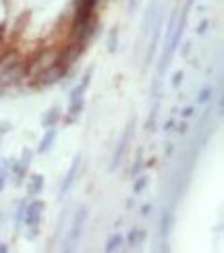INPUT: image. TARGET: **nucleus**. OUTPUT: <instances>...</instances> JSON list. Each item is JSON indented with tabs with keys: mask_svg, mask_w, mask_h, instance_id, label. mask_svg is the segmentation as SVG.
Segmentation results:
<instances>
[{
	"mask_svg": "<svg viewBox=\"0 0 224 253\" xmlns=\"http://www.w3.org/2000/svg\"><path fill=\"white\" fill-rule=\"evenodd\" d=\"M27 73V67L23 62H13L10 67H6L4 71H0V85H10V83H17L19 79H23Z\"/></svg>",
	"mask_w": 224,
	"mask_h": 253,
	"instance_id": "0eeeda50",
	"label": "nucleus"
},
{
	"mask_svg": "<svg viewBox=\"0 0 224 253\" xmlns=\"http://www.w3.org/2000/svg\"><path fill=\"white\" fill-rule=\"evenodd\" d=\"M79 164H81V154H77L73 158V164H71V168H69V172L65 174V178H62V185H60V189H58V195L60 197H65L71 189H73V185H75V181H77V174H79Z\"/></svg>",
	"mask_w": 224,
	"mask_h": 253,
	"instance_id": "6e6552de",
	"label": "nucleus"
},
{
	"mask_svg": "<svg viewBox=\"0 0 224 253\" xmlns=\"http://www.w3.org/2000/svg\"><path fill=\"white\" fill-rule=\"evenodd\" d=\"M189 50H191V44L187 42V44H185V48H183V56H187V54H189Z\"/></svg>",
	"mask_w": 224,
	"mask_h": 253,
	"instance_id": "72a5a7b5",
	"label": "nucleus"
},
{
	"mask_svg": "<svg viewBox=\"0 0 224 253\" xmlns=\"http://www.w3.org/2000/svg\"><path fill=\"white\" fill-rule=\"evenodd\" d=\"M175 125H177V123H175V119H168V121L164 123V129H162V131H164V133H170V131L175 129Z\"/></svg>",
	"mask_w": 224,
	"mask_h": 253,
	"instance_id": "c756f323",
	"label": "nucleus"
},
{
	"mask_svg": "<svg viewBox=\"0 0 224 253\" xmlns=\"http://www.w3.org/2000/svg\"><path fill=\"white\" fill-rule=\"evenodd\" d=\"M25 204H27V202H19V206H17V212H15V233H17V230H21V226H23Z\"/></svg>",
	"mask_w": 224,
	"mask_h": 253,
	"instance_id": "dca6fc26",
	"label": "nucleus"
},
{
	"mask_svg": "<svg viewBox=\"0 0 224 253\" xmlns=\"http://www.w3.org/2000/svg\"><path fill=\"white\" fill-rule=\"evenodd\" d=\"M141 168H143V162H141V158H137V162L133 164V168H131V176H137L141 172Z\"/></svg>",
	"mask_w": 224,
	"mask_h": 253,
	"instance_id": "bb28decb",
	"label": "nucleus"
},
{
	"mask_svg": "<svg viewBox=\"0 0 224 253\" xmlns=\"http://www.w3.org/2000/svg\"><path fill=\"white\" fill-rule=\"evenodd\" d=\"M27 195L29 197H38L42 191H44V176L42 174H31L27 176Z\"/></svg>",
	"mask_w": 224,
	"mask_h": 253,
	"instance_id": "ddd939ff",
	"label": "nucleus"
},
{
	"mask_svg": "<svg viewBox=\"0 0 224 253\" xmlns=\"http://www.w3.org/2000/svg\"><path fill=\"white\" fill-rule=\"evenodd\" d=\"M173 154V143H168V147H166V156H170Z\"/></svg>",
	"mask_w": 224,
	"mask_h": 253,
	"instance_id": "c9c22d12",
	"label": "nucleus"
},
{
	"mask_svg": "<svg viewBox=\"0 0 224 253\" xmlns=\"http://www.w3.org/2000/svg\"><path fill=\"white\" fill-rule=\"evenodd\" d=\"M44 210L46 204L42 199H31L29 204H25V218H23V224L27 226H40L42 224V216H44Z\"/></svg>",
	"mask_w": 224,
	"mask_h": 253,
	"instance_id": "39448f33",
	"label": "nucleus"
},
{
	"mask_svg": "<svg viewBox=\"0 0 224 253\" xmlns=\"http://www.w3.org/2000/svg\"><path fill=\"white\" fill-rule=\"evenodd\" d=\"M170 224H173V214L164 212V214H162V235H164V237L170 233Z\"/></svg>",
	"mask_w": 224,
	"mask_h": 253,
	"instance_id": "4be33fe9",
	"label": "nucleus"
},
{
	"mask_svg": "<svg viewBox=\"0 0 224 253\" xmlns=\"http://www.w3.org/2000/svg\"><path fill=\"white\" fill-rule=\"evenodd\" d=\"M90 212H88V208H79L77 212H75L73 216V222H71V228H69V233H67V239H65V243H62V251H73L75 245L81 241V235H83V226H85V220H88Z\"/></svg>",
	"mask_w": 224,
	"mask_h": 253,
	"instance_id": "f03ea898",
	"label": "nucleus"
},
{
	"mask_svg": "<svg viewBox=\"0 0 224 253\" xmlns=\"http://www.w3.org/2000/svg\"><path fill=\"white\" fill-rule=\"evenodd\" d=\"M31 160H34V152H31L29 147H25L23 154H21V162H23L25 166H31Z\"/></svg>",
	"mask_w": 224,
	"mask_h": 253,
	"instance_id": "b1692460",
	"label": "nucleus"
},
{
	"mask_svg": "<svg viewBox=\"0 0 224 253\" xmlns=\"http://www.w3.org/2000/svg\"><path fill=\"white\" fill-rule=\"evenodd\" d=\"M56 141V129L54 126H50V129H46L44 137L40 139V145H38V154H46L52 150V145H54Z\"/></svg>",
	"mask_w": 224,
	"mask_h": 253,
	"instance_id": "f8f14e48",
	"label": "nucleus"
},
{
	"mask_svg": "<svg viewBox=\"0 0 224 253\" xmlns=\"http://www.w3.org/2000/svg\"><path fill=\"white\" fill-rule=\"evenodd\" d=\"M183 77H185V75H183V71H177L175 75H173V81H170V85H173V87L177 89V87L180 85V83H183Z\"/></svg>",
	"mask_w": 224,
	"mask_h": 253,
	"instance_id": "393cba45",
	"label": "nucleus"
},
{
	"mask_svg": "<svg viewBox=\"0 0 224 253\" xmlns=\"http://www.w3.org/2000/svg\"><path fill=\"white\" fill-rule=\"evenodd\" d=\"M175 126H177V131H179L180 135H185V133H187V129H189L187 123H179V125H175Z\"/></svg>",
	"mask_w": 224,
	"mask_h": 253,
	"instance_id": "473e14b6",
	"label": "nucleus"
},
{
	"mask_svg": "<svg viewBox=\"0 0 224 253\" xmlns=\"http://www.w3.org/2000/svg\"><path fill=\"white\" fill-rule=\"evenodd\" d=\"M123 243H125V237H123L121 233H114V235H110L108 239H106V245H104V249L108 251V253H112V251H119V249L123 247Z\"/></svg>",
	"mask_w": 224,
	"mask_h": 253,
	"instance_id": "2eb2a0df",
	"label": "nucleus"
},
{
	"mask_svg": "<svg viewBox=\"0 0 224 253\" xmlns=\"http://www.w3.org/2000/svg\"><path fill=\"white\" fill-rule=\"evenodd\" d=\"M193 114H195V108L193 106H185L183 110H180V117H183V119H191Z\"/></svg>",
	"mask_w": 224,
	"mask_h": 253,
	"instance_id": "cd10ccee",
	"label": "nucleus"
},
{
	"mask_svg": "<svg viewBox=\"0 0 224 253\" xmlns=\"http://www.w3.org/2000/svg\"><path fill=\"white\" fill-rule=\"evenodd\" d=\"M40 237V226H27V233H25V239L27 241H34V239H38Z\"/></svg>",
	"mask_w": 224,
	"mask_h": 253,
	"instance_id": "5701e85b",
	"label": "nucleus"
},
{
	"mask_svg": "<svg viewBox=\"0 0 224 253\" xmlns=\"http://www.w3.org/2000/svg\"><path fill=\"white\" fill-rule=\"evenodd\" d=\"M212 96H214V87H210V85L201 87L197 93V104H208L212 100Z\"/></svg>",
	"mask_w": 224,
	"mask_h": 253,
	"instance_id": "6ab92c4d",
	"label": "nucleus"
},
{
	"mask_svg": "<svg viewBox=\"0 0 224 253\" xmlns=\"http://www.w3.org/2000/svg\"><path fill=\"white\" fill-rule=\"evenodd\" d=\"M149 36H152V40H149V46H147V52H145V67L152 65V60L156 56L158 42H160V36H162V13L156 17L154 25H152V31H149Z\"/></svg>",
	"mask_w": 224,
	"mask_h": 253,
	"instance_id": "423d86ee",
	"label": "nucleus"
},
{
	"mask_svg": "<svg viewBox=\"0 0 224 253\" xmlns=\"http://www.w3.org/2000/svg\"><path fill=\"white\" fill-rule=\"evenodd\" d=\"M152 206H149V204H145V206H141V216L145 218V216H149V214H152Z\"/></svg>",
	"mask_w": 224,
	"mask_h": 253,
	"instance_id": "2f4dec72",
	"label": "nucleus"
},
{
	"mask_svg": "<svg viewBox=\"0 0 224 253\" xmlns=\"http://www.w3.org/2000/svg\"><path fill=\"white\" fill-rule=\"evenodd\" d=\"M147 185H149V178L145 176V174H137V181H135V185H133V193L135 195H141L145 189H147Z\"/></svg>",
	"mask_w": 224,
	"mask_h": 253,
	"instance_id": "f3484780",
	"label": "nucleus"
},
{
	"mask_svg": "<svg viewBox=\"0 0 224 253\" xmlns=\"http://www.w3.org/2000/svg\"><path fill=\"white\" fill-rule=\"evenodd\" d=\"M116 50H119V29H112L108 34V52L112 54Z\"/></svg>",
	"mask_w": 224,
	"mask_h": 253,
	"instance_id": "aec40b11",
	"label": "nucleus"
},
{
	"mask_svg": "<svg viewBox=\"0 0 224 253\" xmlns=\"http://www.w3.org/2000/svg\"><path fill=\"white\" fill-rule=\"evenodd\" d=\"M0 98H2V89H0Z\"/></svg>",
	"mask_w": 224,
	"mask_h": 253,
	"instance_id": "e433bc0d",
	"label": "nucleus"
},
{
	"mask_svg": "<svg viewBox=\"0 0 224 253\" xmlns=\"http://www.w3.org/2000/svg\"><path fill=\"white\" fill-rule=\"evenodd\" d=\"M208 27H210V19H204V21H201V23L197 25V29H195V34H197V36H204V34H206V31H208Z\"/></svg>",
	"mask_w": 224,
	"mask_h": 253,
	"instance_id": "a878e982",
	"label": "nucleus"
},
{
	"mask_svg": "<svg viewBox=\"0 0 224 253\" xmlns=\"http://www.w3.org/2000/svg\"><path fill=\"white\" fill-rule=\"evenodd\" d=\"M8 131H10V123H6V121H4V123H0V137L6 135Z\"/></svg>",
	"mask_w": 224,
	"mask_h": 253,
	"instance_id": "7c9ffc66",
	"label": "nucleus"
},
{
	"mask_svg": "<svg viewBox=\"0 0 224 253\" xmlns=\"http://www.w3.org/2000/svg\"><path fill=\"white\" fill-rule=\"evenodd\" d=\"M6 251H8V247L4 243H0V253H6Z\"/></svg>",
	"mask_w": 224,
	"mask_h": 253,
	"instance_id": "f704fd0d",
	"label": "nucleus"
},
{
	"mask_svg": "<svg viewBox=\"0 0 224 253\" xmlns=\"http://www.w3.org/2000/svg\"><path fill=\"white\" fill-rule=\"evenodd\" d=\"M133 126H135V119L129 121V125H127V129H125V133L121 137V141H119V145H116V150L112 154V160H110V166H108V172H114L116 168L121 166V160H123V156L127 152V145H129L131 137H133Z\"/></svg>",
	"mask_w": 224,
	"mask_h": 253,
	"instance_id": "20e7f679",
	"label": "nucleus"
},
{
	"mask_svg": "<svg viewBox=\"0 0 224 253\" xmlns=\"http://www.w3.org/2000/svg\"><path fill=\"white\" fill-rule=\"evenodd\" d=\"M147 239V233H145V228L141 226H135L129 230V235H127V241H129V245L131 247H139L143 245V241Z\"/></svg>",
	"mask_w": 224,
	"mask_h": 253,
	"instance_id": "4468645a",
	"label": "nucleus"
},
{
	"mask_svg": "<svg viewBox=\"0 0 224 253\" xmlns=\"http://www.w3.org/2000/svg\"><path fill=\"white\" fill-rule=\"evenodd\" d=\"M160 15V2L158 0H152L145 10V17H143V23H141V40H145L149 36V31H152V25H154V21L156 17Z\"/></svg>",
	"mask_w": 224,
	"mask_h": 253,
	"instance_id": "1a4fd4ad",
	"label": "nucleus"
},
{
	"mask_svg": "<svg viewBox=\"0 0 224 253\" xmlns=\"http://www.w3.org/2000/svg\"><path fill=\"white\" fill-rule=\"evenodd\" d=\"M91 73H93V67L85 71L83 75V81L79 85H75L71 89V96H69V117H67V123H75L79 119V114L83 110V104H85V89L90 87L91 83Z\"/></svg>",
	"mask_w": 224,
	"mask_h": 253,
	"instance_id": "f257e3e1",
	"label": "nucleus"
},
{
	"mask_svg": "<svg viewBox=\"0 0 224 253\" xmlns=\"http://www.w3.org/2000/svg\"><path fill=\"white\" fill-rule=\"evenodd\" d=\"M139 2H141V0H129V4H127V10H129V15L135 13L137 6H139Z\"/></svg>",
	"mask_w": 224,
	"mask_h": 253,
	"instance_id": "c85d7f7f",
	"label": "nucleus"
},
{
	"mask_svg": "<svg viewBox=\"0 0 224 253\" xmlns=\"http://www.w3.org/2000/svg\"><path fill=\"white\" fill-rule=\"evenodd\" d=\"M156 121H158V104L152 108V112H149V119H147V123H145V129L152 133V131H156Z\"/></svg>",
	"mask_w": 224,
	"mask_h": 253,
	"instance_id": "412c9836",
	"label": "nucleus"
},
{
	"mask_svg": "<svg viewBox=\"0 0 224 253\" xmlns=\"http://www.w3.org/2000/svg\"><path fill=\"white\" fill-rule=\"evenodd\" d=\"M8 166H10V160H4L2 164H0V193L4 191L6 181H8Z\"/></svg>",
	"mask_w": 224,
	"mask_h": 253,
	"instance_id": "a211bd4d",
	"label": "nucleus"
},
{
	"mask_svg": "<svg viewBox=\"0 0 224 253\" xmlns=\"http://www.w3.org/2000/svg\"><path fill=\"white\" fill-rule=\"evenodd\" d=\"M62 119V110L60 106H52L50 110L44 112V117H42V126L44 129H50V126H56V123Z\"/></svg>",
	"mask_w": 224,
	"mask_h": 253,
	"instance_id": "9b49d317",
	"label": "nucleus"
},
{
	"mask_svg": "<svg viewBox=\"0 0 224 253\" xmlns=\"http://www.w3.org/2000/svg\"><path fill=\"white\" fill-rule=\"evenodd\" d=\"M8 174L13 176V183L15 187H21L25 183V178H27V170H29V166H25L21 160H10V166H8Z\"/></svg>",
	"mask_w": 224,
	"mask_h": 253,
	"instance_id": "9d476101",
	"label": "nucleus"
},
{
	"mask_svg": "<svg viewBox=\"0 0 224 253\" xmlns=\"http://www.w3.org/2000/svg\"><path fill=\"white\" fill-rule=\"evenodd\" d=\"M67 73H69V67L65 65V62H52L50 67L46 69H42L38 73V79H40V85H54V83H58L60 79H65L67 77Z\"/></svg>",
	"mask_w": 224,
	"mask_h": 253,
	"instance_id": "7ed1b4c3",
	"label": "nucleus"
}]
</instances>
